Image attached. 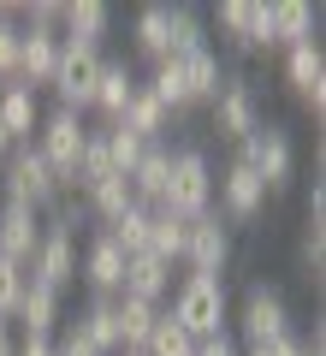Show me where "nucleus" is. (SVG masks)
<instances>
[{
	"label": "nucleus",
	"instance_id": "36",
	"mask_svg": "<svg viewBox=\"0 0 326 356\" xmlns=\"http://www.w3.org/2000/svg\"><path fill=\"white\" fill-rule=\"evenodd\" d=\"M18 83V6H0V89Z\"/></svg>",
	"mask_w": 326,
	"mask_h": 356
},
{
	"label": "nucleus",
	"instance_id": "22",
	"mask_svg": "<svg viewBox=\"0 0 326 356\" xmlns=\"http://www.w3.org/2000/svg\"><path fill=\"white\" fill-rule=\"evenodd\" d=\"M178 77H184L190 107H196V102H208V107H213L220 83H226V65H220V54H213V48H202V54H184V60H178Z\"/></svg>",
	"mask_w": 326,
	"mask_h": 356
},
{
	"label": "nucleus",
	"instance_id": "16",
	"mask_svg": "<svg viewBox=\"0 0 326 356\" xmlns=\"http://www.w3.org/2000/svg\"><path fill=\"white\" fill-rule=\"evenodd\" d=\"M36 243H42V214L36 208H0V255L6 261H18V267H30V255H36Z\"/></svg>",
	"mask_w": 326,
	"mask_h": 356
},
{
	"label": "nucleus",
	"instance_id": "11",
	"mask_svg": "<svg viewBox=\"0 0 326 356\" xmlns=\"http://www.w3.org/2000/svg\"><path fill=\"white\" fill-rule=\"evenodd\" d=\"M285 83H291V95H297L302 113H314V119L326 113V54H320V42L285 48Z\"/></svg>",
	"mask_w": 326,
	"mask_h": 356
},
{
	"label": "nucleus",
	"instance_id": "41",
	"mask_svg": "<svg viewBox=\"0 0 326 356\" xmlns=\"http://www.w3.org/2000/svg\"><path fill=\"white\" fill-rule=\"evenodd\" d=\"M302 214H309V226H326V184L320 178H314L309 196H302Z\"/></svg>",
	"mask_w": 326,
	"mask_h": 356
},
{
	"label": "nucleus",
	"instance_id": "37",
	"mask_svg": "<svg viewBox=\"0 0 326 356\" xmlns=\"http://www.w3.org/2000/svg\"><path fill=\"white\" fill-rule=\"evenodd\" d=\"M297 261H302V280H309V285H320V273H326V226H302Z\"/></svg>",
	"mask_w": 326,
	"mask_h": 356
},
{
	"label": "nucleus",
	"instance_id": "20",
	"mask_svg": "<svg viewBox=\"0 0 326 356\" xmlns=\"http://www.w3.org/2000/svg\"><path fill=\"white\" fill-rule=\"evenodd\" d=\"M166 291H172V267H166V261H154L149 250H142V255H125V285H119V297L161 303Z\"/></svg>",
	"mask_w": 326,
	"mask_h": 356
},
{
	"label": "nucleus",
	"instance_id": "33",
	"mask_svg": "<svg viewBox=\"0 0 326 356\" xmlns=\"http://www.w3.org/2000/svg\"><path fill=\"white\" fill-rule=\"evenodd\" d=\"M95 137L107 143V161H113V172H125V178H131V166L142 161V149H149V143H142V137H131L125 125H101Z\"/></svg>",
	"mask_w": 326,
	"mask_h": 356
},
{
	"label": "nucleus",
	"instance_id": "26",
	"mask_svg": "<svg viewBox=\"0 0 326 356\" xmlns=\"http://www.w3.org/2000/svg\"><path fill=\"white\" fill-rule=\"evenodd\" d=\"M131 202H137V196H131V178H125V172H113V178H101V184H89V191H83L89 220H101V226H113Z\"/></svg>",
	"mask_w": 326,
	"mask_h": 356
},
{
	"label": "nucleus",
	"instance_id": "39",
	"mask_svg": "<svg viewBox=\"0 0 326 356\" xmlns=\"http://www.w3.org/2000/svg\"><path fill=\"white\" fill-rule=\"evenodd\" d=\"M54 356H101V350H95V339H89V332L72 321V327H65L60 339H54Z\"/></svg>",
	"mask_w": 326,
	"mask_h": 356
},
{
	"label": "nucleus",
	"instance_id": "14",
	"mask_svg": "<svg viewBox=\"0 0 326 356\" xmlns=\"http://www.w3.org/2000/svg\"><path fill=\"white\" fill-rule=\"evenodd\" d=\"M54 60H60V30H18V83L48 89Z\"/></svg>",
	"mask_w": 326,
	"mask_h": 356
},
{
	"label": "nucleus",
	"instance_id": "23",
	"mask_svg": "<svg viewBox=\"0 0 326 356\" xmlns=\"http://www.w3.org/2000/svg\"><path fill=\"white\" fill-rule=\"evenodd\" d=\"M13 321L24 332H42V339H54V327H60V291H48V285L24 280V297H18Z\"/></svg>",
	"mask_w": 326,
	"mask_h": 356
},
{
	"label": "nucleus",
	"instance_id": "46",
	"mask_svg": "<svg viewBox=\"0 0 326 356\" xmlns=\"http://www.w3.org/2000/svg\"><path fill=\"white\" fill-rule=\"evenodd\" d=\"M302 356H326V350H320V332H314V339L302 344Z\"/></svg>",
	"mask_w": 326,
	"mask_h": 356
},
{
	"label": "nucleus",
	"instance_id": "19",
	"mask_svg": "<svg viewBox=\"0 0 326 356\" xmlns=\"http://www.w3.org/2000/svg\"><path fill=\"white\" fill-rule=\"evenodd\" d=\"M137 72H131L125 60H101V77H95V113L107 119V125H113L119 113H125V102L131 95H137Z\"/></svg>",
	"mask_w": 326,
	"mask_h": 356
},
{
	"label": "nucleus",
	"instance_id": "5",
	"mask_svg": "<svg viewBox=\"0 0 326 356\" xmlns=\"http://www.w3.org/2000/svg\"><path fill=\"white\" fill-rule=\"evenodd\" d=\"M95 77H101V48H89V42H60V60H54L48 89L60 95L65 113L83 119V107H95Z\"/></svg>",
	"mask_w": 326,
	"mask_h": 356
},
{
	"label": "nucleus",
	"instance_id": "24",
	"mask_svg": "<svg viewBox=\"0 0 326 356\" xmlns=\"http://www.w3.org/2000/svg\"><path fill=\"white\" fill-rule=\"evenodd\" d=\"M267 13H273V48L314 42V6H302V0H267Z\"/></svg>",
	"mask_w": 326,
	"mask_h": 356
},
{
	"label": "nucleus",
	"instance_id": "10",
	"mask_svg": "<svg viewBox=\"0 0 326 356\" xmlns=\"http://www.w3.org/2000/svg\"><path fill=\"white\" fill-rule=\"evenodd\" d=\"M213 137L220 143H243L255 125H261V102H255V83L250 77H226L220 95H213Z\"/></svg>",
	"mask_w": 326,
	"mask_h": 356
},
{
	"label": "nucleus",
	"instance_id": "2",
	"mask_svg": "<svg viewBox=\"0 0 326 356\" xmlns=\"http://www.w3.org/2000/svg\"><path fill=\"white\" fill-rule=\"evenodd\" d=\"M166 315L190 332V339H208V332H226L231 327V297L226 280H202V273H184V285L172 291V309Z\"/></svg>",
	"mask_w": 326,
	"mask_h": 356
},
{
	"label": "nucleus",
	"instance_id": "31",
	"mask_svg": "<svg viewBox=\"0 0 326 356\" xmlns=\"http://www.w3.org/2000/svg\"><path fill=\"white\" fill-rule=\"evenodd\" d=\"M142 350H149V356H196V339H190V332H184V327H178V321L161 309V321L149 327Z\"/></svg>",
	"mask_w": 326,
	"mask_h": 356
},
{
	"label": "nucleus",
	"instance_id": "44",
	"mask_svg": "<svg viewBox=\"0 0 326 356\" xmlns=\"http://www.w3.org/2000/svg\"><path fill=\"white\" fill-rule=\"evenodd\" d=\"M250 356H302V339L291 332V339H279V344H261V350H250Z\"/></svg>",
	"mask_w": 326,
	"mask_h": 356
},
{
	"label": "nucleus",
	"instance_id": "45",
	"mask_svg": "<svg viewBox=\"0 0 326 356\" xmlns=\"http://www.w3.org/2000/svg\"><path fill=\"white\" fill-rule=\"evenodd\" d=\"M0 356H13V327L0 321Z\"/></svg>",
	"mask_w": 326,
	"mask_h": 356
},
{
	"label": "nucleus",
	"instance_id": "17",
	"mask_svg": "<svg viewBox=\"0 0 326 356\" xmlns=\"http://www.w3.org/2000/svg\"><path fill=\"white\" fill-rule=\"evenodd\" d=\"M131 48L149 65L172 60V6H137V18H131Z\"/></svg>",
	"mask_w": 326,
	"mask_h": 356
},
{
	"label": "nucleus",
	"instance_id": "38",
	"mask_svg": "<svg viewBox=\"0 0 326 356\" xmlns=\"http://www.w3.org/2000/svg\"><path fill=\"white\" fill-rule=\"evenodd\" d=\"M24 267L18 261H6V255H0V321H13V309H18V297H24Z\"/></svg>",
	"mask_w": 326,
	"mask_h": 356
},
{
	"label": "nucleus",
	"instance_id": "47",
	"mask_svg": "<svg viewBox=\"0 0 326 356\" xmlns=\"http://www.w3.org/2000/svg\"><path fill=\"white\" fill-rule=\"evenodd\" d=\"M6 154H13V137H6V131H0V161H6Z\"/></svg>",
	"mask_w": 326,
	"mask_h": 356
},
{
	"label": "nucleus",
	"instance_id": "30",
	"mask_svg": "<svg viewBox=\"0 0 326 356\" xmlns=\"http://www.w3.org/2000/svg\"><path fill=\"white\" fill-rule=\"evenodd\" d=\"M149 214H154V208L131 202L125 214H119L113 226H107V238H113V243H119V250H125V255H142V250H149Z\"/></svg>",
	"mask_w": 326,
	"mask_h": 356
},
{
	"label": "nucleus",
	"instance_id": "48",
	"mask_svg": "<svg viewBox=\"0 0 326 356\" xmlns=\"http://www.w3.org/2000/svg\"><path fill=\"white\" fill-rule=\"evenodd\" d=\"M119 356H149V350H119Z\"/></svg>",
	"mask_w": 326,
	"mask_h": 356
},
{
	"label": "nucleus",
	"instance_id": "28",
	"mask_svg": "<svg viewBox=\"0 0 326 356\" xmlns=\"http://www.w3.org/2000/svg\"><path fill=\"white\" fill-rule=\"evenodd\" d=\"M184 232H190V220H178V214H166V208H154V214H149V255L172 267L178 255H184Z\"/></svg>",
	"mask_w": 326,
	"mask_h": 356
},
{
	"label": "nucleus",
	"instance_id": "40",
	"mask_svg": "<svg viewBox=\"0 0 326 356\" xmlns=\"http://www.w3.org/2000/svg\"><path fill=\"white\" fill-rule=\"evenodd\" d=\"M196 356H238V339H231V327H226V332H208V339H196Z\"/></svg>",
	"mask_w": 326,
	"mask_h": 356
},
{
	"label": "nucleus",
	"instance_id": "15",
	"mask_svg": "<svg viewBox=\"0 0 326 356\" xmlns=\"http://www.w3.org/2000/svg\"><path fill=\"white\" fill-rule=\"evenodd\" d=\"M107 30H113V6H107V0H72V6H60V42H89V48H101Z\"/></svg>",
	"mask_w": 326,
	"mask_h": 356
},
{
	"label": "nucleus",
	"instance_id": "29",
	"mask_svg": "<svg viewBox=\"0 0 326 356\" xmlns=\"http://www.w3.org/2000/svg\"><path fill=\"white\" fill-rule=\"evenodd\" d=\"M77 327L95 339L101 356H119V315H113V297H89V309L77 315Z\"/></svg>",
	"mask_w": 326,
	"mask_h": 356
},
{
	"label": "nucleus",
	"instance_id": "25",
	"mask_svg": "<svg viewBox=\"0 0 326 356\" xmlns=\"http://www.w3.org/2000/svg\"><path fill=\"white\" fill-rule=\"evenodd\" d=\"M113 125H125L131 137H142V143H161V131L172 125V113H166V107L154 102L149 89H137V95H131V102H125V113H119Z\"/></svg>",
	"mask_w": 326,
	"mask_h": 356
},
{
	"label": "nucleus",
	"instance_id": "6",
	"mask_svg": "<svg viewBox=\"0 0 326 356\" xmlns=\"http://www.w3.org/2000/svg\"><path fill=\"white\" fill-rule=\"evenodd\" d=\"M83 143H89V125H83L77 113H65V107L42 113V131H36V154L54 166L60 191H72V172H77V161H83Z\"/></svg>",
	"mask_w": 326,
	"mask_h": 356
},
{
	"label": "nucleus",
	"instance_id": "4",
	"mask_svg": "<svg viewBox=\"0 0 326 356\" xmlns=\"http://www.w3.org/2000/svg\"><path fill=\"white\" fill-rule=\"evenodd\" d=\"M231 339H243V350H261V344H279L291 339V303L273 291V285H250L238 303V315H231Z\"/></svg>",
	"mask_w": 326,
	"mask_h": 356
},
{
	"label": "nucleus",
	"instance_id": "12",
	"mask_svg": "<svg viewBox=\"0 0 326 356\" xmlns=\"http://www.w3.org/2000/svg\"><path fill=\"white\" fill-rule=\"evenodd\" d=\"M24 273H30L36 285H48V291H65V285L77 280V238L42 226V243H36V255H30Z\"/></svg>",
	"mask_w": 326,
	"mask_h": 356
},
{
	"label": "nucleus",
	"instance_id": "32",
	"mask_svg": "<svg viewBox=\"0 0 326 356\" xmlns=\"http://www.w3.org/2000/svg\"><path fill=\"white\" fill-rule=\"evenodd\" d=\"M142 89H149L154 102L166 107V113H184V107H190V95H184V77H178V60H161V65L149 72V83H142Z\"/></svg>",
	"mask_w": 326,
	"mask_h": 356
},
{
	"label": "nucleus",
	"instance_id": "42",
	"mask_svg": "<svg viewBox=\"0 0 326 356\" xmlns=\"http://www.w3.org/2000/svg\"><path fill=\"white\" fill-rule=\"evenodd\" d=\"M13 356H54V339H42V332H18Z\"/></svg>",
	"mask_w": 326,
	"mask_h": 356
},
{
	"label": "nucleus",
	"instance_id": "7",
	"mask_svg": "<svg viewBox=\"0 0 326 356\" xmlns=\"http://www.w3.org/2000/svg\"><path fill=\"white\" fill-rule=\"evenodd\" d=\"M238 161L250 166L255 178H261L267 191L291 184V166H297V149H291V131H285V125H273V119H261V125H255L250 137L238 143Z\"/></svg>",
	"mask_w": 326,
	"mask_h": 356
},
{
	"label": "nucleus",
	"instance_id": "8",
	"mask_svg": "<svg viewBox=\"0 0 326 356\" xmlns=\"http://www.w3.org/2000/svg\"><path fill=\"white\" fill-rule=\"evenodd\" d=\"M213 214L226 220V226H250V220H261V208H267V184L250 172L243 161H231L226 172H213Z\"/></svg>",
	"mask_w": 326,
	"mask_h": 356
},
{
	"label": "nucleus",
	"instance_id": "43",
	"mask_svg": "<svg viewBox=\"0 0 326 356\" xmlns=\"http://www.w3.org/2000/svg\"><path fill=\"white\" fill-rule=\"evenodd\" d=\"M250 48H273V13L255 0V30H250Z\"/></svg>",
	"mask_w": 326,
	"mask_h": 356
},
{
	"label": "nucleus",
	"instance_id": "1",
	"mask_svg": "<svg viewBox=\"0 0 326 356\" xmlns=\"http://www.w3.org/2000/svg\"><path fill=\"white\" fill-rule=\"evenodd\" d=\"M161 208L178 214V220H202L213 208V161H208V149H196V143L172 149V172H166Z\"/></svg>",
	"mask_w": 326,
	"mask_h": 356
},
{
	"label": "nucleus",
	"instance_id": "35",
	"mask_svg": "<svg viewBox=\"0 0 326 356\" xmlns=\"http://www.w3.org/2000/svg\"><path fill=\"white\" fill-rule=\"evenodd\" d=\"M213 24L226 30L231 48H250V30H255V0H226L220 13H213Z\"/></svg>",
	"mask_w": 326,
	"mask_h": 356
},
{
	"label": "nucleus",
	"instance_id": "9",
	"mask_svg": "<svg viewBox=\"0 0 326 356\" xmlns=\"http://www.w3.org/2000/svg\"><path fill=\"white\" fill-rule=\"evenodd\" d=\"M178 261L190 267V273H202V280H226V261H231V226L220 214H202V220H190V232H184V255Z\"/></svg>",
	"mask_w": 326,
	"mask_h": 356
},
{
	"label": "nucleus",
	"instance_id": "3",
	"mask_svg": "<svg viewBox=\"0 0 326 356\" xmlns=\"http://www.w3.org/2000/svg\"><path fill=\"white\" fill-rule=\"evenodd\" d=\"M0 191H6V202L13 208H48L54 196H60V178H54V166L36 154V143H13V154L0 161Z\"/></svg>",
	"mask_w": 326,
	"mask_h": 356
},
{
	"label": "nucleus",
	"instance_id": "13",
	"mask_svg": "<svg viewBox=\"0 0 326 356\" xmlns=\"http://www.w3.org/2000/svg\"><path fill=\"white\" fill-rule=\"evenodd\" d=\"M77 280H83L95 297H119V285H125V250H119L107 232H95V238H89V250H83Z\"/></svg>",
	"mask_w": 326,
	"mask_h": 356
},
{
	"label": "nucleus",
	"instance_id": "21",
	"mask_svg": "<svg viewBox=\"0 0 326 356\" xmlns=\"http://www.w3.org/2000/svg\"><path fill=\"white\" fill-rule=\"evenodd\" d=\"M166 172H172V149H166V143H149V149H142V161L131 166V196H137L142 208H161Z\"/></svg>",
	"mask_w": 326,
	"mask_h": 356
},
{
	"label": "nucleus",
	"instance_id": "34",
	"mask_svg": "<svg viewBox=\"0 0 326 356\" xmlns=\"http://www.w3.org/2000/svg\"><path fill=\"white\" fill-rule=\"evenodd\" d=\"M202 48H208L202 13H196V6H172V60H184V54H202Z\"/></svg>",
	"mask_w": 326,
	"mask_h": 356
},
{
	"label": "nucleus",
	"instance_id": "18",
	"mask_svg": "<svg viewBox=\"0 0 326 356\" xmlns=\"http://www.w3.org/2000/svg\"><path fill=\"white\" fill-rule=\"evenodd\" d=\"M0 131L13 143H36L42 131V102H36V89L13 83V89H0Z\"/></svg>",
	"mask_w": 326,
	"mask_h": 356
},
{
	"label": "nucleus",
	"instance_id": "27",
	"mask_svg": "<svg viewBox=\"0 0 326 356\" xmlns=\"http://www.w3.org/2000/svg\"><path fill=\"white\" fill-rule=\"evenodd\" d=\"M113 315H119V350H142L149 327L161 321V303H142V297H113Z\"/></svg>",
	"mask_w": 326,
	"mask_h": 356
}]
</instances>
